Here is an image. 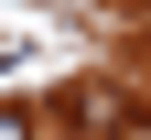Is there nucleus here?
<instances>
[{"mask_svg": "<svg viewBox=\"0 0 151 140\" xmlns=\"http://www.w3.org/2000/svg\"><path fill=\"white\" fill-rule=\"evenodd\" d=\"M0 140H32V108H0Z\"/></svg>", "mask_w": 151, "mask_h": 140, "instance_id": "2", "label": "nucleus"}, {"mask_svg": "<svg viewBox=\"0 0 151 140\" xmlns=\"http://www.w3.org/2000/svg\"><path fill=\"white\" fill-rule=\"evenodd\" d=\"M65 118H76V129H119L129 97H119V86H76V97H65Z\"/></svg>", "mask_w": 151, "mask_h": 140, "instance_id": "1", "label": "nucleus"}]
</instances>
